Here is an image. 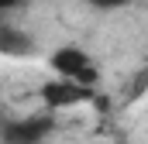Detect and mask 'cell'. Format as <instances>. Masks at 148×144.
I'll list each match as a JSON object with an SVG mask.
<instances>
[{"label":"cell","instance_id":"cell-1","mask_svg":"<svg viewBox=\"0 0 148 144\" xmlns=\"http://www.w3.org/2000/svg\"><path fill=\"white\" fill-rule=\"evenodd\" d=\"M52 69H55V75L73 79V82H83V86H93V82L100 79L93 58H90L79 45H62V48H55V52H52Z\"/></svg>","mask_w":148,"mask_h":144},{"label":"cell","instance_id":"cell-3","mask_svg":"<svg viewBox=\"0 0 148 144\" xmlns=\"http://www.w3.org/2000/svg\"><path fill=\"white\" fill-rule=\"evenodd\" d=\"M48 130H52V120H45V117H31V120H21V124H7L3 127V144H38Z\"/></svg>","mask_w":148,"mask_h":144},{"label":"cell","instance_id":"cell-4","mask_svg":"<svg viewBox=\"0 0 148 144\" xmlns=\"http://www.w3.org/2000/svg\"><path fill=\"white\" fill-rule=\"evenodd\" d=\"M90 3H97V7H121V3H127V0H90Z\"/></svg>","mask_w":148,"mask_h":144},{"label":"cell","instance_id":"cell-5","mask_svg":"<svg viewBox=\"0 0 148 144\" xmlns=\"http://www.w3.org/2000/svg\"><path fill=\"white\" fill-rule=\"evenodd\" d=\"M0 3H3V10H10V7H17L21 0H0Z\"/></svg>","mask_w":148,"mask_h":144},{"label":"cell","instance_id":"cell-2","mask_svg":"<svg viewBox=\"0 0 148 144\" xmlns=\"http://www.w3.org/2000/svg\"><path fill=\"white\" fill-rule=\"evenodd\" d=\"M41 96H45V103L48 107H73L79 100H86L90 96V86H83V82H73V79H55V82H48V86H41Z\"/></svg>","mask_w":148,"mask_h":144}]
</instances>
